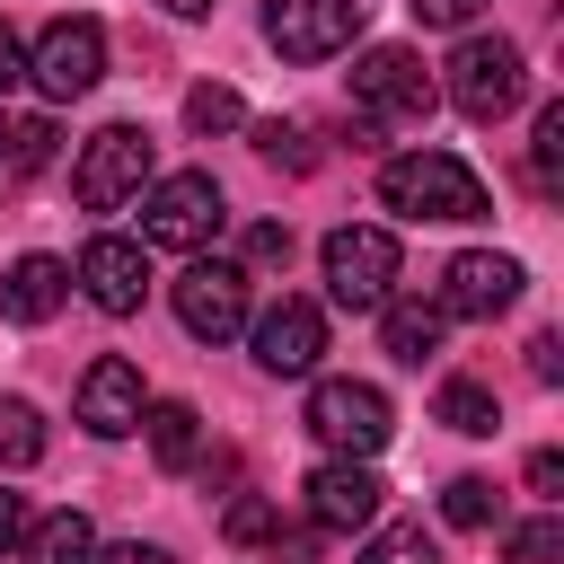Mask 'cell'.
<instances>
[{"instance_id":"6da1fadb","label":"cell","mask_w":564,"mask_h":564,"mask_svg":"<svg viewBox=\"0 0 564 564\" xmlns=\"http://www.w3.org/2000/svg\"><path fill=\"white\" fill-rule=\"evenodd\" d=\"M379 203L405 212V220H485V176L458 159V150H405L379 167Z\"/></svg>"},{"instance_id":"7a4b0ae2","label":"cell","mask_w":564,"mask_h":564,"mask_svg":"<svg viewBox=\"0 0 564 564\" xmlns=\"http://www.w3.org/2000/svg\"><path fill=\"white\" fill-rule=\"evenodd\" d=\"M132 203H141V238H150V247H176V256L212 247V229L229 220V212H220V185H212L203 167H176V176H159V185L132 194Z\"/></svg>"},{"instance_id":"3957f363","label":"cell","mask_w":564,"mask_h":564,"mask_svg":"<svg viewBox=\"0 0 564 564\" xmlns=\"http://www.w3.org/2000/svg\"><path fill=\"white\" fill-rule=\"evenodd\" d=\"M308 432H317L335 458H379L388 432H397V405H388L370 379H317V397H308Z\"/></svg>"},{"instance_id":"277c9868","label":"cell","mask_w":564,"mask_h":564,"mask_svg":"<svg viewBox=\"0 0 564 564\" xmlns=\"http://www.w3.org/2000/svg\"><path fill=\"white\" fill-rule=\"evenodd\" d=\"M520 44L511 35H458V53H449V106L467 115V123H494V115H511L520 106Z\"/></svg>"},{"instance_id":"5b68a950","label":"cell","mask_w":564,"mask_h":564,"mask_svg":"<svg viewBox=\"0 0 564 564\" xmlns=\"http://www.w3.org/2000/svg\"><path fill=\"white\" fill-rule=\"evenodd\" d=\"M141 185H150V132H141V123H106V132H88V150H79V167H70L79 212H123Z\"/></svg>"},{"instance_id":"8992f818","label":"cell","mask_w":564,"mask_h":564,"mask_svg":"<svg viewBox=\"0 0 564 564\" xmlns=\"http://www.w3.org/2000/svg\"><path fill=\"white\" fill-rule=\"evenodd\" d=\"M26 79H35L53 106L88 97V88L106 79V26H97V18H53V26L35 35V53H26Z\"/></svg>"},{"instance_id":"52a82bcc","label":"cell","mask_w":564,"mask_h":564,"mask_svg":"<svg viewBox=\"0 0 564 564\" xmlns=\"http://www.w3.org/2000/svg\"><path fill=\"white\" fill-rule=\"evenodd\" d=\"M352 106L379 115V123H423L432 115V70L414 44H370L352 62Z\"/></svg>"},{"instance_id":"ba28073f","label":"cell","mask_w":564,"mask_h":564,"mask_svg":"<svg viewBox=\"0 0 564 564\" xmlns=\"http://www.w3.org/2000/svg\"><path fill=\"white\" fill-rule=\"evenodd\" d=\"M361 35V0H264V44L282 62H335Z\"/></svg>"},{"instance_id":"9c48e42d","label":"cell","mask_w":564,"mask_h":564,"mask_svg":"<svg viewBox=\"0 0 564 564\" xmlns=\"http://www.w3.org/2000/svg\"><path fill=\"white\" fill-rule=\"evenodd\" d=\"M326 291H335L344 308H379V300H397V238L370 229V220L335 229V238H326Z\"/></svg>"},{"instance_id":"30bf717a","label":"cell","mask_w":564,"mask_h":564,"mask_svg":"<svg viewBox=\"0 0 564 564\" xmlns=\"http://www.w3.org/2000/svg\"><path fill=\"white\" fill-rule=\"evenodd\" d=\"M176 317H185V335H203V344H229L238 326H247V264H185L176 273Z\"/></svg>"},{"instance_id":"8fae6325","label":"cell","mask_w":564,"mask_h":564,"mask_svg":"<svg viewBox=\"0 0 564 564\" xmlns=\"http://www.w3.org/2000/svg\"><path fill=\"white\" fill-rule=\"evenodd\" d=\"M511 300H520V256H494V247L449 256V273H441V317H502Z\"/></svg>"},{"instance_id":"7c38bea8","label":"cell","mask_w":564,"mask_h":564,"mask_svg":"<svg viewBox=\"0 0 564 564\" xmlns=\"http://www.w3.org/2000/svg\"><path fill=\"white\" fill-rule=\"evenodd\" d=\"M141 370L123 361V352H97L88 370H79V423L97 432V441H123V432H141Z\"/></svg>"},{"instance_id":"4fadbf2b","label":"cell","mask_w":564,"mask_h":564,"mask_svg":"<svg viewBox=\"0 0 564 564\" xmlns=\"http://www.w3.org/2000/svg\"><path fill=\"white\" fill-rule=\"evenodd\" d=\"M317 352H326V317H317V300H273V308L256 317V361H264L273 379L317 370Z\"/></svg>"},{"instance_id":"5bb4252c","label":"cell","mask_w":564,"mask_h":564,"mask_svg":"<svg viewBox=\"0 0 564 564\" xmlns=\"http://www.w3.org/2000/svg\"><path fill=\"white\" fill-rule=\"evenodd\" d=\"M379 502H388V485L370 476V458H326L308 476V520L317 529H370Z\"/></svg>"},{"instance_id":"9a60e30c","label":"cell","mask_w":564,"mask_h":564,"mask_svg":"<svg viewBox=\"0 0 564 564\" xmlns=\"http://www.w3.org/2000/svg\"><path fill=\"white\" fill-rule=\"evenodd\" d=\"M79 291H88L106 317H132V308H141V291H150L141 247H132V238H88V247H79Z\"/></svg>"},{"instance_id":"2e32d148","label":"cell","mask_w":564,"mask_h":564,"mask_svg":"<svg viewBox=\"0 0 564 564\" xmlns=\"http://www.w3.org/2000/svg\"><path fill=\"white\" fill-rule=\"evenodd\" d=\"M62 300H70V264H62V256H18V264L0 273V317H9V326H44Z\"/></svg>"},{"instance_id":"e0dca14e","label":"cell","mask_w":564,"mask_h":564,"mask_svg":"<svg viewBox=\"0 0 564 564\" xmlns=\"http://www.w3.org/2000/svg\"><path fill=\"white\" fill-rule=\"evenodd\" d=\"M441 300H379V335H388V352L397 361H432L441 352Z\"/></svg>"},{"instance_id":"ac0fdd59","label":"cell","mask_w":564,"mask_h":564,"mask_svg":"<svg viewBox=\"0 0 564 564\" xmlns=\"http://www.w3.org/2000/svg\"><path fill=\"white\" fill-rule=\"evenodd\" d=\"M150 414V458L167 467V476H185L194 458H203V414L185 405V397H167V405H141Z\"/></svg>"},{"instance_id":"d6986e66","label":"cell","mask_w":564,"mask_h":564,"mask_svg":"<svg viewBox=\"0 0 564 564\" xmlns=\"http://www.w3.org/2000/svg\"><path fill=\"white\" fill-rule=\"evenodd\" d=\"M18 555H26V564H88V555H97V529H88V511H53V520L26 529Z\"/></svg>"},{"instance_id":"ffe728a7","label":"cell","mask_w":564,"mask_h":564,"mask_svg":"<svg viewBox=\"0 0 564 564\" xmlns=\"http://www.w3.org/2000/svg\"><path fill=\"white\" fill-rule=\"evenodd\" d=\"M432 414H441L449 432H467V441H485V432L502 423V405H494V388H476V379H441V397H432Z\"/></svg>"},{"instance_id":"44dd1931","label":"cell","mask_w":564,"mask_h":564,"mask_svg":"<svg viewBox=\"0 0 564 564\" xmlns=\"http://www.w3.org/2000/svg\"><path fill=\"white\" fill-rule=\"evenodd\" d=\"M44 458V414L26 397H0V467H35Z\"/></svg>"},{"instance_id":"7402d4cb","label":"cell","mask_w":564,"mask_h":564,"mask_svg":"<svg viewBox=\"0 0 564 564\" xmlns=\"http://www.w3.org/2000/svg\"><path fill=\"white\" fill-rule=\"evenodd\" d=\"M529 176H538V194H555V185H564V106H538V132H529Z\"/></svg>"},{"instance_id":"603a6c76","label":"cell","mask_w":564,"mask_h":564,"mask_svg":"<svg viewBox=\"0 0 564 564\" xmlns=\"http://www.w3.org/2000/svg\"><path fill=\"white\" fill-rule=\"evenodd\" d=\"M361 564H441V546H432L423 520H397V529H379V538L361 546Z\"/></svg>"},{"instance_id":"cb8c5ba5","label":"cell","mask_w":564,"mask_h":564,"mask_svg":"<svg viewBox=\"0 0 564 564\" xmlns=\"http://www.w3.org/2000/svg\"><path fill=\"white\" fill-rule=\"evenodd\" d=\"M185 123H194V132H238V123H247V106H238V88L203 79V88H185Z\"/></svg>"},{"instance_id":"d4e9b609","label":"cell","mask_w":564,"mask_h":564,"mask_svg":"<svg viewBox=\"0 0 564 564\" xmlns=\"http://www.w3.org/2000/svg\"><path fill=\"white\" fill-rule=\"evenodd\" d=\"M441 520H449V529H485V520H494V485H485V476H449Z\"/></svg>"},{"instance_id":"484cf974","label":"cell","mask_w":564,"mask_h":564,"mask_svg":"<svg viewBox=\"0 0 564 564\" xmlns=\"http://www.w3.org/2000/svg\"><path fill=\"white\" fill-rule=\"evenodd\" d=\"M220 529H229V546H273L282 511H273V502H256V494H238V502L220 511Z\"/></svg>"},{"instance_id":"4316f807","label":"cell","mask_w":564,"mask_h":564,"mask_svg":"<svg viewBox=\"0 0 564 564\" xmlns=\"http://www.w3.org/2000/svg\"><path fill=\"white\" fill-rule=\"evenodd\" d=\"M511 564H564V520H520L511 529Z\"/></svg>"},{"instance_id":"83f0119b","label":"cell","mask_w":564,"mask_h":564,"mask_svg":"<svg viewBox=\"0 0 564 564\" xmlns=\"http://www.w3.org/2000/svg\"><path fill=\"white\" fill-rule=\"evenodd\" d=\"M256 150H264L273 167H317V150H308L300 123H256Z\"/></svg>"},{"instance_id":"f1b7e54d","label":"cell","mask_w":564,"mask_h":564,"mask_svg":"<svg viewBox=\"0 0 564 564\" xmlns=\"http://www.w3.org/2000/svg\"><path fill=\"white\" fill-rule=\"evenodd\" d=\"M9 159H18V167H44V159H53V123H44V115H26V123L9 132Z\"/></svg>"},{"instance_id":"f546056e","label":"cell","mask_w":564,"mask_h":564,"mask_svg":"<svg viewBox=\"0 0 564 564\" xmlns=\"http://www.w3.org/2000/svg\"><path fill=\"white\" fill-rule=\"evenodd\" d=\"M247 264H291V229L282 220H256L247 229Z\"/></svg>"},{"instance_id":"4dcf8cb0","label":"cell","mask_w":564,"mask_h":564,"mask_svg":"<svg viewBox=\"0 0 564 564\" xmlns=\"http://www.w3.org/2000/svg\"><path fill=\"white\" fill-rule=\"evenodd\" d=\"M26 529H35L26 494H0V555H18V546H26Z\"/></svg>"},{"instance_id":"1f68e13d","label":"cell","mask_w":564,"mask_h":564,"mask_svg":"<svg viewBox=\"0 0 564 564\" xmlns=\"http://www.w3.org/2000/svg\"><path fill=\"white\" fill-rule=\"evenodd\" d=\"M529 494H538V502H555V494H564V458H555V449H538V458H529Z\"/></svg>"},{"instance_id":"d6a6232c","label":"cell","mask_w":564,"mask_h":564,"mask_svg":"<svg viewBox=\"0 0 564 564\" xmlns=\"http://www.w3.org/2000/svg\"><path fill=\"white\" fill-rule=\"evenodd\" d=\"M476 9H485V0H414V18H423V26H467Z\"/></svg>"},{"instance_id":"836d02e7","label":"cell","mask_w":564,"mask_h":564,"mask_svg":"<svg viewBox=\"0 0 564 564\" xmlns=\"http://www.w3.org/2000/svg\"><path fill=\"white\" fill-rule=\"evenodd\" d=\"M529 379H546V388L564 379V344H555V335H538V344H529Z\"/></svg>"},{"instance_id":"e575fe53","label":"cell","mask_w":564,"mask_h":564,"mask_svg":"<svg viewBox=\"0 0 564 564\" xmlns=\"http://www.w3.org/2000/svg\"><path fill=\"white\" fill-rule=\"evenodd\" d=\"M26 79V44H18V26L0 18V88H18Z\"/></svg>"},{"instance_id":"d590c367","label":"cell","mask_w":564,"mask_h":564,"mask_svg":"<svg viewBox=\"0 0 564 564\" xmlns=\"http://www.w3.org/2000/svg\"><path fill=\"white\" fill-rule=\"evenodd\" d=\"M88 564H167V555H159V546H141V538H123V546H97Z\"/></svg>"},{"instance_id":"8d00e7d4","label":"cell","mask_w":564,"mask_h":564,"mask_svg":"<svg viewBox=\"0 0 564 564\" xmlns=\"http://www.w3.org/2000/svg\"><path fill=\"white\" fill-rule=\"evenodd\" d=\"M159 9H176V18H203V9H220V0H159Z\"/></svg>"},{"instance_id":"74e56055","label":"cell","mask_w":564,"mask_h":564,"mask_svg":"<svg viewBox=\"0 0 564 564\" xmlns=\"http://www.w3.org/2000/svg\"><path fill=\"white\" fill-rule=\"evenodd\" d=\"M0 141H9V123H0Z\"/></svg>"}]
</instances>
